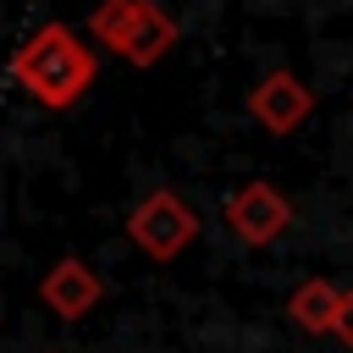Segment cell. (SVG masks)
I'll use <instances>...</instances> for the list:
<instances>
[{
  "label": "cell",
  "instance_id": "cell-1",
  "mask_svg": "<svg viewBox=\"0 0 353 353\" xmlns=\"http://www.w3.org/2000/svg\"><path fill=\"white\" fill-rule=\"evenodd\" d=\"M11 77L44 110H72L99 77V55L83 44V33L72 22H44L11 50Z\"/></svg>",
  "mask_w": 353,
  "mask_h": 353
},
{
  "label": "cell",
  "instance_id": "cell-2",
  "mask_svg": "<svg viewBox=\"0 0 353 353\" xmlns=\"http://www.w3.org/2000/svg\"><path fill=\"white\" fill-rule=\"evenodd\" d=\"M88 39L127 66H154L176 44V17L160 0H99L88 17Z\"/></svg>",
  "mask_w": 353,
  "mask_h": 353
},
{
  "label": "cell",
  "instance_id": "cell-3",
  "mask_svg": "<svg viewBox=\"0 0 353 353\" xmlns=\"http://www.w3.org/2000/svg\"><path fill=\"white\" fill-rule=\"evenodd\" d=\"M127 237H132V248H143L154 265H165V259H176V254L199 237V215H193V204H188L182 193L154 188V193H143V199L132 204Z\"/></svg>",
  "mask_w": 353,
  "mask_h": 353
},
{
  "label": "cell",
  "instance_id": "cell-4",
  "mask_svg": "<svg viewBox=\"0 0 353 353\" xmlns=\"http://www.w3.org/2000/svg\"><path fill=\"white\" fill-rule=\"evenodd\" d=\"M309 110H314V88H309L292 66H276V72H265V77L248 88V116H254L265 132H292V127L309 121Z\"/></svg>",
  "mask_w": 353,
  "mask_h": 353
},
{
  "label": "cell",
  "instance_id": "cell-5",
  "mask_svg": "<svg viewBox=\"0 0 353 353\" xmlns=\"http://www.w3.org/2000/svg\"><path fill=\"white\" fill-rule=\"evenodd\" d=\"M287 221H292V204H287V193L270 188V182H243V188L226 199V226H232L237 243H248V248L276 243V237L287 232Z\"/></svg>",
  "mask_w": 353,
  "mask_h": 353
},
{
  "label": "cell",
  "instance_id": "cell-6",
  "mask_svg": "<svg viewBox=\"0 0 353 353\" xmlns=\"http://www.w3.org/2000/svg\"><path fill=\"white\" fill-rule=\"evenodd\" d=\"M99 298H105V281H99V270H94L88 259H77V254H61V259L39 276V303H44L55 320H83L88 309H99Z\"/></svg>",
  "mask_w": 353,
  "mask_h": 353
},
{
  "label": "cell",
  "instance_id": "cell-7",
  "mask_svg": "<svg viewBox=\"0 0 353 353\" xmlns=\"http://www.w3.org/2000/svg\"><path fill=\"white\" fill-rule=\"evenodd\" d=\"M336 309H342V287H331V281H303L292 298H287V314H292V325L298 331H309V336H325V331H336Z\"/></svg>",
  "mask_w": 353,
  "mask_h": 353
},
{
  "label": "cell",
  "instance_id": "cell-8",
  "mask_svg": "<svg viewBox=\"0 0 353 353\" xmlns=\"http://www.w3.org/2000/svg\"><path fill=\"white\" fill-rule=\"evenodd\" d=\"M331 336H336V342H347V347H353V287H347V292H342V309H336V331H331Z\"/></svg>",
  "mask_w": 353,
  "mask_h": 353
}]
</instances>
